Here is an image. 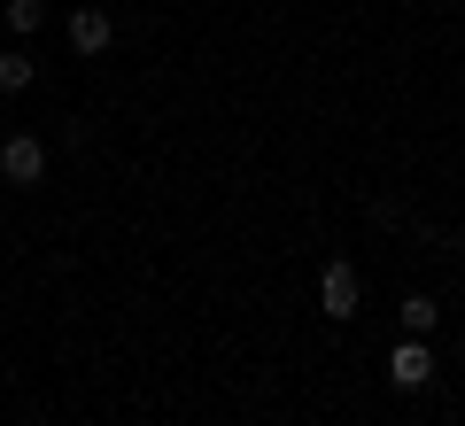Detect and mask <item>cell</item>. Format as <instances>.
Returning a JSON list of instances; mask_svg holds the SVG:
<instances>
[{"label":"cell","mask_w":465,"mask_h":426,"mask_svg":"<svg viewBox=\"0 0 465 426\" xmlns=\"http://www.w3.org/2000/svg\"><path fill=\"white\" fill-rule=\"evenodd\" d=\"M357 302H365V279H357V263H349V256H333L326 272H318V311H326L333 326H349Z\"/></svg>","instance_id":"cell-1"},{"label":"cell","mask_w":465,"mask_h":426,"mask_svg":"<svg viewBox=\"0 0 465 426\" xmlns=\"http://www.w3.org/2000/svg\"><path fill=\"white\" fill-rule=\"evenodd\" d=\"M388 388H403V395L434 388V349L419 342V333H403V342L388 349Z\"/></svg>","instance_id":"cell-2"},{"label":"cell","mask_w":465,"mask_h":426,"mask_svg":"<svg viewBox=\"0 0 465 426\" xmlns=\"http://www.w3.org/2000/svg\"><path fill=\"white\" fill-rule=\"evenodd\" d=\"M0 179H8V186H39V179H47V140H39V132L0 140Z\"/></svg>","instance_id":"cell-3"},{"label":"cell","mask_w":465,"mask_h":426,"mask_svg":"<svg viewBox=\"0 0 465 426\" xmlns=\"http://www.w3.org/2000/svg\"><path fill=\"white\" fill-rule=\"evenodd\" d=\"M109 47H116V16H109V8H101V0L70 8V54H85V63H94V54H109Z\"/></svg>","instance_id":"cell-4"},{"label":"cell","mask_w":465,"mask_h":426,"mask_svg":"<svg viewBox=\"0 0 465 426\" xmlns=\"http://www.w3.org/2000/svg\"><path fill=\"white\" fill-rule=\"evenodd\" d=\"M396 318H403V333H419V342H427V333L442 326V302H434V295H403Z\"/></svg>","instance_id":"cell-5"},{"label":"cell","mask_w":465,"mask_h":426,"mask_svg":"<svg viewBox=\"0 0 465 426\" xmlns=\"http://www.w3.org/2000/svg\"><path fill=\"white\" fill-rule=\"evenodd\" d=\"M32 78H39V63L24 47H8L0 54V94H32Z\"/></svg>","instance_id":"cell-6"},{"label":"cell","mask_w":465,"mask_h":426,"mask_svg":"<svg viewBox=\"0 0 465 426\" xmlns=\"http://www.w3.org/2000/svg\"><path fill=\"white\" fill-rule=\"evenodd\" d=\"M0 16H8V32H16V39H32L39 24H47V0H0Z\"/></svg>","instance_id":"cell-7"}]
</instances>
